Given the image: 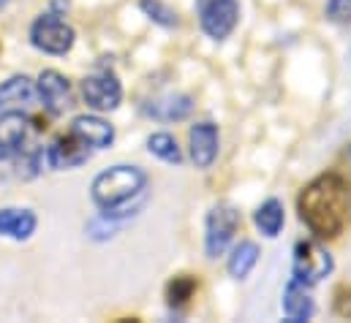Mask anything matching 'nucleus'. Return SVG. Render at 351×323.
I'll use <instances>...</instances> for the list:
<instances>
[{
  "label": "nucleus",
  "instance_id": "obj_1",
  "mask_svg": "<svg viewBox=\"0 0 351 323\" xmlns=\"http://www.w3.org/2000/svg\"><path fill=\"white\" fill-rule=\"evenodd\" d=\"M302 223L319 237H338L351 220V188L338 174L316 177L297 198Z\"/></svg>",
  "mask_w": 351,
  "mask_h": 323
},
{
  "label": "nucleus",
  "instance_id": "obj_2",
  "mask_svg": "<svg viewBox=\"0 0 351 323\" xmlns=\"http://www.w3.org/2000/svg\"><path fill=\"white\" fill-rule=\"evenodd\" d=\"M147 174L139 166H112L101 171L90 185V198L101 209L104 220H123L136 215L145 204Z\"/></svg>",
  "mask_w": 351,
  "mask_h": 323
},
{
  "label": "nucleus",
  "instance_id": "obj_3",
  "mask_svg": "<svg viewBox=\"0 0 351 323\" xmlns=\"http://www.w3.org/2000/svg\"><path fill=\"white\" fill-rule=\"evenodd\" d=\"M335 269L332 255L313 240H302L294 244V258H291V277L302 283L305 288L319 285L324 277H330Z\"/></svg>",
  "mask_w": 351,
  "mask_h": 323
},
{
  "label": "nucleus",
  "instance_id": "obj_4",
  "mask_svg": "<svg viewBox=\"0 0 351 323\" xmlns=\"http://www.w3.org/2000/svg\"><path fill=\"white\" fill-rule=\"evenodd\" d=\"M74 41H77L74 27L69 22H63L58 14H41L30 25V44L44 55L63 57L71 52Z\"/></svg>",
  "mask_w": 351,
  "mask_h": 323
},
{
  "label": "nucleus",
  "instance_id": "obj_5",
  "mask_svg": "<svg viewBox=\"0 0 351 323\" xmlns=\"http://www.w3.org/2000/svg\"><path fill=\"white\" fill-rule=\"evenodd\" d=\"M199 25L207 38L223 41L234 33L240 22V3L237 0H196Z\"/></svg>",
  "mask_w": 351,
  "mask_h": 323
},
{
  "label": "nucleus",
  "instance_id": "obj_6",
  "mask_svg": "<svg viewBox=\"0 0 351 323\" xmlns=\"http://www.w3.org/2000/svg\"><path fill=\"white\" fill-rule=\"evenodd\" d=\"M240 226V212L232 204H218L210 209L204 223V253L207 258H218L226 253Z\"/></svg>",
  "mask_w": 351,
  "mask_h": 323
},
{
  "label": "nucleus",
  "instance_id": "obj_7",
  "mask_svg": "<svg viewBox=\"0 0 351 323\" xmlns=\"http://www.w3.org/2000/svg\"><path fill=\"white\" fill-rule=\"evenodd\" d=\"M82 98L93 112H114L123 101V84L114 74L98 71L82 81Z\"/></svg>",
  "mask_w": 351,
  "mask_h": 323
},
{
  "label": "nucleus",
  "instance_id": "obj_8",
  "mask_svg": "<svg viewBox=\"0 0 351 323\" xmlns=\"http://www.w3.org/2000/svg\"><path fill=\"white\" fill-rule=\"evenodd\" d=\"M36 92H38V98H41V103L49 114H66L74 106L71 81L55 68L41 71V77L36 81Z\"/></svg>",
  "mask_w": 351,
  "mask_h": 323
},
{
  "label": "nucleus",
  "instance_id": "obj_9",
  "mask_svg": "<svg viewBox=\"0 0 351 323\" xmlns=\"http://www.w3.org/2000/svg\"><path fill=\"white\" fill-rule=\"evenodd\" d=\"M218 125L204 120V122H196L191 125L188 131V153H191V161L196 168H210L215 158H218Z\"/></svg>",
  "mask_w": 351,
  "mask_h": 323
},
{
  "label": "nucleus",
  "instance_id": "obj_10",
  "mask_svg": "<svg viewBox=\"0 0 351 323\" xmlns=\"http://www.w3.org/2000/svg\"><path fill=\"white\" fill-rule=\"evenodd\" d=\"M30 133V120L22 112L0 114V158H14L22 153Z\"/></svg>",
  "mask_w": 351,
  "mask_h": 323
},
{
  "label": "nucleus",
  "instance_id": "obj_11",
  "mask_svg": "<svg viewBox=\"0 0 351 323\" xmlns=\"http://www.w3.org/2000/svg\"><path fill=\"white\" fill-rule=\"evenodd\" d=\"M71 133L82 139L90 150H106L114 142V128L98 114H80L71 120Z\"/></svg>",
  "mask_w": 351,
  "mask_h": 323
},
{
  "label": "nucleus",
  "instance_id": "obj_12",
  "mask_svg": "<svg viewBox=\"0 0 351 323\" xmlns=\"http://www.w3.org/2000/svg\"><path fill=\"white\" fill-rule=\"evenodd\" d=\"M88 161H90V147L82 139H77L74 133L58 139L47 150V163L52 168H77V166H82V163Z\"/></svg>",
  "mask_w": 351,
  "mask_h": 323
},
{
  "label": "nucleus",
  "instance_id": "obj_13",
  "mask_svg": "<svg viewBox=\"0 0 351 323\" xmlns=\"http://www.w3.org/2000/svg\"><path fill=\"white\" fill-rule=\"evenodd\" d=\"M280 307H283L286 318H289V321H294V323L311 321V318H313V313H316V305H313V299L308 296L305 285H302V283H297L294 277H291V280H289V285L283 288Z\"/></svg>",
  "mask_w": 351,
  "mask_h": 323
},
{
  "label": "nucleus",
  "instance_id": "obj_14",
  "mask_svg": "<svg viewBox=\"0 0 351 323\" xmlns=\"http://www.w3.org/2000/svg\"><path fill=\"white\" fill-rule=\"evenodd\" d=\"M36 226H38V220H36V212H30V209H14V207L0 209V237L25 242L33 237Z\"/></svg>",
  "mask_w": 351,
  "mask_h": 323
},
{
  "label": "nucleus",
  "instance_id": "obj_15",
  "mask_svg": "<svg viewBox=\"0 0 351 323\" xmlns=\"http://www.w3.org/2000/svg\"><path fill=\"white\" fill-rule=\"evenodd\" d=\"M256 263H259V244L251 242V240H243L240 244L232 247V255L226 261V272L234 280H245L254 272Z\"/></svg>",
  "mask_w": 351,
  "mask_h": 323
},
{
  "label": "nucleus",
  "instance_id": "obj_16",
  "mask_svg": "<svg viewBox=\"0 0 351 323\" xmlns=\"http://www.w3.org/2000/svg\"><path fill=\"white\" fill-rule=\"evenodd\" d=\"M254 223L267 240H275L286 223V209L280 198H267L262 207L254 212Z\"/></svg>",
  "mask_w": 351,
  "mask_h": 323
},
{
  "label": "nucleus",
  "instance_id": "obj_17",
  "mask_svg": "<svg viewBox=\"0 0 351 323\" xmlns=\"http://www.w3.org/2000/svg\"><path fill=\"white\" fill-rule=\"evenodd\" d=\"M191 109H193V101L188 95L169 92V95H164L161 101H156L150 106V114L158 117V120H175V122H180V120H185L191 114Z\"/></svg>",
  "mask_w": 351,
  "mask_h": 323
},
{
  "label": "nucleus",
  "instance_id": "obj_18",
  "mask_svg": "<svg viewBox=\"0 0 351 323\" xmlns=\"http://www.w3.org/2000/svg\"><path fill=\"white\" fill-rule=\"evenodd\" d=\"M36 95V84L27 77H11L0 84V101L5 103H30Z\"/></svg>",
  "mask_w": 351,
  "mask_h": 323
},
{
  "label": "nucleus",
  "instance_id": "obj_19",
  "mask_svg": "<svg viewBox=\"0 0 351 323\" xmlns=\"http://www.w3.org/2000/svg\"><path fill=\"white\" fill-rule=\"evenodd\" d=\"M147 153L156 155V158H161L164 163H175V166L182 163V153H180L177 139L172 133H153L147 139Z\"/></svg>",
  "mask_w": 351,
  "mask_h": 323
},
{
  "label": "nucleus",
  "instance_id": "obj_20",
  "mask_svg": "<svg viewBox=\"0 0 351 323\" xmlns=\"http://www.w3.org/2000/svg\"><path fill=\"white\" fill-rule=\"evenodd\" d=\"M139 8L161 27H177V11L169 8L164 0H139Z\"/></svg>",
  "mask_w": 351,
  "mask_h": 323
},
{
  "label": "nucleus",
  "instance_id": "obj_21",
  "mask_svg": "<svg viewBox=\"0 0 351 323\" xmlns=\"http://www.w3.org/2000/svg\"><path fill=\"white\" fill-rule=\"evenodd\" d=\"M193 291H196V283H193V277H188V274H180L175 277L172 283H169V305H185L191 296H193Z\"/></svg>",
  "mask_w": 351,
  "mask_h": 323
},
{
  "label": "nucleus",
  "instance_id": "obj_22",
  "mask_svg": "<svg viewBox=\"0 0 351 323\" xmlns=\"http://www.w3.org/2000/svg\"><path fill=\"white\" fill-rule=\"evenodd\" d=\"M327 16L332 22H351V0H327Z\"/></svg>",
  "mask_w": 351,
  "mask_h": 323
},
{
  "label": "nucleus",
  "instance_id": "obj_23",
  "mask_svg": "<svg viewBox=\"0 0 351 323\" xmlns=\"http://www.w3.org/2000/svg\"><path fill=\"white\" fill-rule=\"evenodd\" d=\"M335 313L343 315V318H351V291L349 288H341L335 294Z\"/></svg>",
  "mask_w": 351,
  "mask_h": 323
},
{
  "label": "nucleus",
  "instance_id": "obj_24",
  "mask_svg": "<svg viewBox=\"0 0 351 323\" xmlns=\"http://www.w3.org/2000/svg\"><path fill=\"white\" fill-rule=\"evenodd\" d=\"M3 3H5V0H0V8H3Z\"/></svg>",
  "mask_w": 351,
  "mask_h": 323
}]
</instances>
